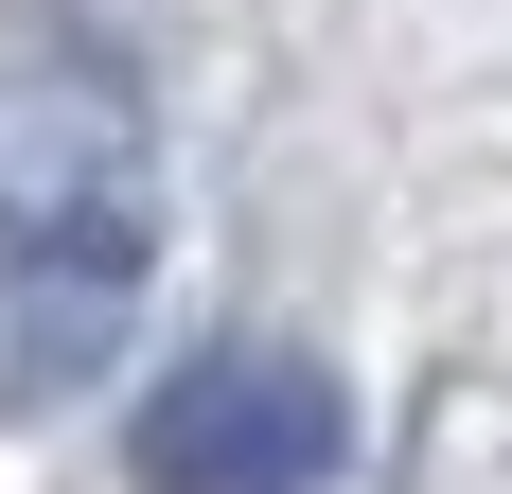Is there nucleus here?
<instances>
[{"mask_svg": "<svg viewBox=\"0 0 512 494\" xmlns=\"http://www.w3.org/2000/svg\"><path fill=\"white\" fill-rule=\"evenodd\" d=\"M142 318V212L124 195H0V406H71Z\"/></svg>", "mask_w": 512, "mask_h": 494, "instance_id": "obj_2", "label": "nucleus"}, {"mask_svg": "<svg viewBox=\"0 0 512 494\" xmlns=\"http://www.w3.org/2000/svg\"><path fill=\"white\" fill-rule=\"evenodd\" d=\"M354 459V406L318 353H195V371H159L142 424H124V477L142 494H336Z\"/></svg>", "mask_w": 512, "mask_h": 494, "instance_id": "obj_1", "label": "nucleus"}]
</instances>
